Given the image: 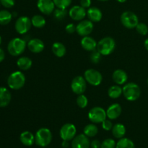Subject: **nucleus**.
Returning <instances> with one entry per match:
<instances>
[{
    "instance_id": "obj_24",
    "label": "nucleus",
    "mask_w": 148,
    "mask_h": 148,
    "mask_svg": "<svg viewBox=\"0 0 148 148\" xmlns=\"http://www.w3.org/2000/svg\"><path fill=\"white\" fill-rule=\"evenodd\" d=\"M33 64L32 60L27 56H22L17 61V65L22 70H28Z\"/></svg>"
},
{
    "instance_id": "obj_14",
    "label": "nucleus",
    "mask_w": 148,
    "mask_h": 148,
    "mask_svg": "<svg viewBox=\"0 0 148 148\" xmlns=\"http://www.w3.org/2000/svg\"><path fill=\"white\" fill-rule=\"evenodd\" d=\"M86 14V10L82 6L75 5L72 7L69 11V17L75 21H80L83 20Z\"/></svg>"
},
{
    "instance_id": "obj_46",
    "label": "nucleus",
    "mask_w": 148,
    "mask_h": 148,
    "mask_svg": "<svg viewBox=\"0 0 148 148\" xmlns=\"http://www.w3.org/2000/svg\"><path fill=\"white\" fill-rule=\"evenodd\" d=\"M98 1H108V0H98Z\"/></svg>"
},
{
    "instance_id": "obj_3",
    "label": "nucleus",
    "mask_w": 148,
    "mask_h": 148,
    "mask_svg": "<svg viewBox=\"0 0 148 148\" xmlns=\"http://www.w3.org/2000/svg\"><path fill=\"white\" fill-rule=\"evenodd\" d=\"M25 83V76L20 71L12 72L7 79V84L12 90H20Z\"/></svg>"
},
{
    "instance_id": "obj_7",
    "label": "nucleus",
    "mask_w": 148,
    "mask_h": 148,
    "mask_svg": "<svg viewBox=\"0 0 148 148\" xmlns=\"http://www.w3.org/2000/svg\"><path fill=\"white\" fill-rule=\"evenodd\" d=\"M106 118V111L101 107H94L88 112V119L94 124L102 123Z\"/></svg>"
},
{
    "instance_id": "obj_23",
    "label": "nucleus",
    "mask_w": 148,
    "mask_h": 148,
    "mask_svg": "<svg viewBox=\"0 0 148 148\" xmlns=\"http://www.w3.org/2000/svg\"><path fill=\"white\" fill-rule=\"evenodd\" d=\"M52 51L55 56L59 58H62L66 53V47L63 43L60 42H56L52 46Z\"/></svg>"
},
{
    "instance_id": "obj_47",
    "label": "nucleus",
    "mask_w": 148,
    "mask_h": 148,
    "mask_svg": "<svg viewBox=\"0 0 148 148\" xmlns=\"http://www.w3.org/2000/svg\"><path fill=\"white\" fill-rule=\"evenodd\" d=\"M1 36H0V44H1Z\"/></svg>"
},
{
    "instance_id": "obj_37",
    "label": "nucleus",
    "mask_w": 148,
    "mask_h": 148,
    "mask_svg": "<svg viewBox=\"0 0 148 148\" xmlns=\"http://www.w3.org/2000/svg\"><path fill=\"white\" fill-rule=\"evenodd\" d=\"M113 124L110 120L106 119L105 121H103L102 122V127L104 130L106 131H110V130H112L113 128Z\"/></svg>"
},
{
    "instance_id": "obj_18",
    "label": "nucleus",
    "mask_w": 148,
    "mask_h": 148,
    "mask_svg": "<svg viewBox=\"0 0 148 148\" xmlns=\"http://www.w3.org/2000/svg\"><path fill=\"white\" fill-rule=\"evenodd\" d=\"M112 79L116 85H122L127 82L128 79V75L125 71L122 69H116L113 73Z\"/></svg>"
},
{
    "instance_id": "obj_41",
    "label": "nucleus",
    "mask_w": 148,
    "mask_h": 148,
    "mask_svg": "<svg viewBox=\"0 0 148 148\" xmlns=\"http://www.w3.org/2000/svg\"><path fill=\"white\" fill-rule=\"evenodd\" d=\"M90 146L92 148H100L101 146V143L98 140H92L90 143Z\"/></svg>"
},
{
    "instance_id": "obj_2",
    "label": "nucleus",
    "mask_w": 148,
    "mask_h": 148,
    "mask_svg": "<svg viewBox=\"0 0 148 148\" xmlns=\"http://www.w3.org/2000/svg\"><path fill=\"white\" fill-rule=\"evenodd\" d=\"M123 95L129 101H135L141 95V90L138 85L134 82L127 83L123 87Z\"/></svg>"
},
{
    "instance_id": "obj_8",
    "label": "nucleus",
    "mask_w": 148,
    "mask_h": 148,
    "mask_svg": "<svg viewBox=\"0 0 148 148\" xmlns=\"http://www.w3.org/2000/svg\"><path fill=\"white\" fill-rule=\"evenodd\" d=\"M84 77L87 82L92 86H98L103 81V76L101 72L93 69H88L84 73Z\"/></svg>"
},
{
    "instance_id": "obj_45",
    "label": "nucleus",
    "mask_w": 148,
    "mask_h": 148,
    "mask_svg": "<svg viewBox=\"0 0 148 148\" xmlns=\"http://www.w3.org/2000/svg\"><path fill=\"white\" fill-rule=\"evenodd\" d=\"M117 1H119V3H124L127 0H116Z\"/></svg>"
},
{
    "instance_id": "obj_21",
    "label": "nucleus",
    "mask_w": 148,
    "mask_h": 148,
    "mask_svg": "<svg viewBox=\"0 0 148 148\" xmlns=\"http://www.w3.org/2000/svg\"><path fill=\"white\" fill-rule=\"evenodd\" d=\"M11 93L5 88L0 87V107H6L11 101Z\"/></svg>"
},
{
    "instance_id": "obj_1",
    "label": "nucleus",
    "mask_w": 148,
    "mask_h": 148,
    "mask_svg": "<svg viewBox=\"0 0 148 148\" xmlns=\"http://www.w3.org/2000/svg\"><path fill=\"white\" fill-rule=\"evenodd\" d=\"M26 46H27V43L24 39L14 38L12 39L8 43L7 50L12 56H17L21 55L25 51Z\"/></svg>"
},
{
    "instance_id": "obj_27",
    "label": "nucleus",
    "mask_w": 148,
    "mask_h": 148,
    "mask_svg": "<svg viewBox=\"0 0 148 148\" xmlns=\"http://www.w3.org/2000/svg\"><path fill=\"white\" fill-rule=\"evenodd\" d=\"M32 25L36 28H42L46 25V19L41 15L36 14L31 18Z\"/></svg>"
},
{
    "instance_id": "obj_4",
    "label": "nucleus",
    "mask_w": 148,
    "mask_h": 148,
    "mask_svg": "<svg viewBox=\"0 0 148 148\" xmlns=\"http://www.w3.org/2000/svg\"><path fill=\"white\" fill-rule=\"evenodd\" d=\"M116 48V42L111 37H106L101 39L97 45V50L103 56L112 53Z\"/></svg>"
},
{
    "instance_id": "obj_31",
    "label": "nucleus",
    "mask_w": 148,
    "mask_h": 148,
    "mask_svg": "<svg viewBox=\"0 0 148 148\" xmlns=\"http://www.w3.org/2000/svg\"><path fill=\"white\" fill-rule=\"evenodd\" d=\"M66 14H67L66 9L57 8L53 11V17L56 20H59V21H61L63 19H64Z\"/></svg>"
},
{
    "instance_id": "obj_15",
    "label": "nucleus",
    "mask_w": 148,
    "mask_h": 148,
    "mask_svg": "<svg viewBox=\"0 0 148 148\" xmlns=\"http://www.w3.org/2000/svg\"><path fill=\"white\" fill-rule=\"evenodd\" d=\"M90 143L85 134H81L75 137L72 143V148H89Z\"/></svg>"
},
{
    "instance_id": "obj_16",
    "label": "nucleus",
    "mask_w": 148,
    "mask_h": 148,
    "mask_svg": "<svg viewBox=\"0 0 148 148\" xmlns=\"http://www.w3.org/2000/svg\"><path fill=\"white\" fill-rule=\"evenodd\" d=\"M27 46L29 50L34 53H40L45 48L44 43L38 38L30 39L27 43Z\"/></svg>"
},
{
    "instance_id": "obj_36",
    "label": "nucleus",
    "mask_w": 148,
    "mask_h": 148,
    "mask_svg": "<svg viewBox=\"0 0 148 148\" xmlns=\"http://www.w3.org/2000/svg\"><path fill=\"white\" fill-rule=\"evenodd\" d=\"M116 143L113 139H106L101 143V148H116Z\"/></svg>"
},
{
    "instance_id": "obj_6",
    "label": "nucleus",
    "mask_w": 148,
    "mask_h": 148,
    "mask_svg": "<svg viewBox=\"0 0 148 148\" xmlns=\"http://www.w3.org/2000/svg\"><path fill=\"white\" fill-rule=\"evenodd\" d=\"M121 22L123 25L127 28L133 29L135 28L139 23V19L135 13L126 11L121 15Z\"/></svg>"
},
{
    "instance_id": "obj_25",
    "label": "nucleus",
    "mask_w": 148,
    "mask_h": 148,
    "mask_svg": "<svg viewBox=\"0 0 148 148\" xmlns=\"http://www.w3.org/2000/svg\"><path fill=\"white\" fill-rule=\"evenodd\" d=\"M111 130L114 137L117 139L123 138L126 134V128L122 124H116Z\"/></svg>"
},
{
    "instance_id": "obj_44",
    "label": "nucleus",
    "mask_w": 148,
    "mask_h": 148,
    "mask_svg": "<svg viewBox=\"0 0 148 148\" xmlns=\"http://www.w3.org/2000/svg\"><path fill=\"white\" fill-rule=\"evenodd\" d=\"M144 46H145V49L148 51V38H147L145 40Z\"/></svg>"
},
{
    "instance_id": "obj_33",
    "label": "nucleus",
    "mask_w": 148,
    "mask_h": 148,
    "mask_svg": "<svg viewBox=\"0 0 148 148\" xmlns=\"http://www.w3.org/2000/svg\"><path fill=\"white\" fill-rule=\"evenodd\" d=\"M77 104L79 108H85L88 104V100L87 97L84 95L83 94L79 95V96L77 98Z\"/></svg>"
},
{
    "instance_id": "obj_26",
    "label": "nucleus",
    "mask_w": 148,
    "mask_h": 148,
    "mask_svg": "<svg viewBox=\"0 0 148 148\" xmlns=\"http://www.w3.org/2000/svg\"><path fill=\"white\" fill-rule=\"evenodd\" d=\"M123 93V90L119 85H112L110 87L108 90V96L113 99H116L119 98Z\"/></svg>"
},
{
    "instance_id": "obj_38",
    "label": "nucleus",
    "mask_w": 148,
    "mask_h": 148,
    "mask_svg": "<svg viewBox=\"0 0 148 148\" xmlns=\"http://www.w3.org/2000/svg\"><path fill=\"white\" fill-rule=\"evenodd\" d=\"M0 3L6 8H12L14 5V0H0Z\"/></svg>"
},
{
    "instance_id": "obj_39",
    "label": "nucleus",
    "mask_w": 148,
    "mask_h": 148,
    "mask_svg": "<svg viewBox=\"0 0 148 148\" xmlns=\"http://www.w3.org/2000/svg\"><path fill=\"white\" fill-rule=\"evenodd\" d=\"M65 30L69 34H72L75 32H76V25L73 23H69L65 27Z\"/></svg>"
},
{
    "instance_id": "obj_34",
    "label": "nucleus",
    "mask_w": 148,
    "mask_h": 148,
    "mask_svg": "<svg viewBox=\"0 0 148 148\" xmlns=\"http://www.w3.org/2000/svg\"><path fill=\"white\" fill-rule=\"evenodd\" d=\"M136 30L142 36H146L148 33V27L146 24L143 23H139L136 26Z\"/></svg>"
},
{
    "instance_id": "obj_19",
    "label": "nucleus",
    "mask_w": 148,
    "mask_h": 148,
    "mask_svg": "<svg viewBox=\"0 0 148 148\" xmlns=\"http://www.w3.org/2000/svg\"><path fill=\"white\" fill-rule=\"evenodd\" d=\"M81 46L83 48V49L88 51H93L97 49V42L95 39L92 38L90 36H85L81 40Z\"/></svg>"
},
{
    "instance_id": "obj_11",
    "label": "nucleus",
    "mask_w": 148,
    "mask_h": 148,
    "mask_svg": "<svg viewBox=\"0 0 148 148\" xmlns=\"http://www.w3.org/2000/svg\"><path fill=\"white\" fill-rule=\"evenodd\" d=\"M87 88L86 80L82 76H77L72 79L71 83V89L72 92L77 95H81L85 92Z\"/></svg>"
},
{
    "instance_id": "obj_9",
    "label": "nucleus",
    "mask_w": 148,
    "mask_h": 148,
    "mask_svg": "<svg viewBox=\"0 0 148 148\" xmlns=\"http://www.w3.org/2000/svg\"><path fill=\"white\" fill-rule=\"evenodd\" d=\"M77 129L74 124L67 123L63 125L59 131L60 137L65 141H69L75 138L76 135Z\"/></svg>"
},
{
    "instance_id": "obj_10",
    "label": "nucleus",
    "mask_w": 148,
    "mask_h": 148,
    "mask_svg": "<svg viewBox=\"0 0 148 148\" xmlns=\"http://www.w3.org/2000/svg\"><path fill=\"white\" fill-rule=\"evenodd\" d=\"M32 23L31 20L29 17L23 16V17H19L15 22L14 27L15 30L19 33V34H25L27 33L31 28Z\"/></svg>"
},
{
    "instance_id": "obj_32",
    "label": "nucleus",
    "mask_w": 148,
    "mask_h": 148,
    "mask_svg": "<svg viewBox=\"0 0 148 148\" xmlns=\"http://www.w3.org/2000/svg\"><path fill=\"white\" fill-rule=\"evenodd\" d=\"M57 8L66 9L72 3V0H53Z\"/></svg>"
},
{
    "instance_id": "obj_17",
    "label": "nucleus",
    "mask_w": 148,
    "mask_h": 148,
    "mask_svg": "<svg viewBox=\"0 0 148 148\" xmlns=\"http://www.w3.org/2000/svg\"><path fill=\"white\" fill-rule=\"evenodd\" d=\"M121 111H122V109H121V105L119 103L112 104L108 107L106 111L107 118L110 120L116 119L121 114Z\"/></svg>"
},
{
    "instance_id": "obj_49",
    "label": "nucleus",
    "mask_w": 148,
    "mask_h": 148,
    "mask_svg": "<svg viewBox=\"0 0 148 148\" xmlns=\"http://www.w3.org/2000/svg\"><path fill=\"white\" fill-rule=\"evenodd\" d=\"M0 4H1V3H0Z\"/></svg>"
},
{
    "instance_id": "obj_40",
    "label": "nucleus",
    "mask_w": 148,
    "mask_h": 148,
    "mask_svg": "<svg viewBox=\"0 0 148 148\" xmlns=\"http://www.w3.org/2000/svg\"><path fill=\"white\" fill-rule=\"evenodd\" d=\"M91 5V0H80V6L85 9L90 8Z\"/></svg>"
},
{
    "instance_id": "obj_20",
    "label": "nucleus",
    "mask_w": 148,
    "mask_h": 148,
    "mask_svg": "<svg viewBox=\"0 0 148 148\" xmlns=\"http://www.w3.org/2000/svg\"><path fill=\"white\" fill-rule=\"evenodd\" d=\"M87 16L90 21L92 23H98L101 20L103 17L102 12L98 7H90L87 11Z\"/></svg>"
},
{
    "instance_id": "obj_30",
    "label": "nucleus",
    "mask_w": 148,
    "mask_h": 148,
    "mask_svg": "<svg viewBox=\"0 0 148 148\" xmlns=\"http://www.w3.org/2000/svg\"><path fill=\"white\" fill-rule=\"evenodd\" d=\"M116 148H135L134 143L128 138H121L116 143Z\"/></svg>"
},
{
    "instance_id": "obj_35",
    "label": "nucleus",
    "mask_w": 148,
    "mask_h": 148,
    "mask_svg": "<svg viewBox=\"0 0 148 148\" xmlns=\"http://www.w3.org/2000/svg\"><path fill=\"white\" fill-rule=\"evenodd\" d=\"M101 56H102V54L96 49V50L92 51L90 59L93 64H98L101 60Z\"/></svg>"
},
{
    "instance_id": "obj_12",
    "label": "nucleus",
    "mask_w": 148,
    "mask_h": 148,
    "mask_svg": "<svg viewBox=\"0 0 148 148\" xmlns=\"http://www.w3.org/2000/svg\"><path fill=\"white\" fill-rule=\"evenodd\" d=\"M93 30V23L90 20H82L76 26V32L80 36H88Z\"/></svg>"
},
{
    "instance_id": "obj_13",
    "label": "nucleus",
    "mask_w": 148,
    "mask_h": 148,
    "mask_svg": "<svg viewBox=\"0 0 148 148\" xmlns=\"http://www.w3.org/2000/svg\"><path fill=\"white\" fill-rule=\"evenodd\" d=\"M37 7L40 12L46 15H49L53 12L56 6L53 0H38Z\"/></svg>"
},
{
    "instance_id": "obj_42",
    "label": "nucleus",
    "mask_w": 148,
    "mask_h": 148,
    "mask_svg": "<svg viewBox=\"0 0 148 148\" xmlns=\"http://www.w3.org/2000/svg\"><path fill=\"white\" fill-rule=\"evenodd\" d=\"M4 58H5V53H4V51L0 48V62H2Z\"/></svg>"
},
{
    "instance_id": "obj_29",
    "label": "nucleus",
    "mask_w": 148,
    "mask_h": 148,
    "mask_svg": "<svg viewBox=\"0 0 148 148\" xmlns=\"http://www.w3.org/2000/svg\"><path fill=\"white\" fill-rule=\"evenodd\" d=\"M98 129L93 124H90L84 128V134L88 137H93L98 134Z\"/></svg>"
},
{
    "instance_id": "obj_28",
    "label": "nucleus",
    "mask_w": 148,
    "mask_h": 148,
    "mask_svg": "<svg viewBox=\"0 0 148 148\" xmlns=\"http://www.w3.org/2000/svg\"><path fill=\"white\" fill-rule=\"evenodd\" d=\"M12 18V14L9 11L3 10L0 11V25H5L9 24Z\"/></svg>"
},
{
    "instance_id": "obj_48",
    "label": "nucleus",
    "mask_w": 148,
    "mask_h": 148,
    "mask_svg": "<svg viewBox=\"0 0 148 148\" xmlns=\"http://www.w3.org/2000/svg\"><path fill=\"white\" fill-rule=\"evenodd\" d=\"M147 85H148V78H147Z\"/></svg>"
},
{
    "instance_id": "obj_43",
    "label": "nucleus",
    "mask_w": 148,
    "mask_h": 148,
    "mask_svg": "<svg viewBox=\"0 0 148 148\" xmlns=\"http://www.w3.org/2000/svg\"><path fill=\"white\" fill-rule=\"evenodd\" d=\"M69 141H65V140H63V143H62V147L64 148H67L68 146H69Z\"/></svg>"
},
{
    "instance_id": "obj_22",
    "label": "nucleus",
    "mask_w": 148,
    "mask_h": 148,
    "mask_svg": "<svg viewBox=\"0 0 148 148\" xmlns=\"http://www.w3.org/2000/svg\"><path fill=\"white\" fill-rule=\"evenodd\" d=\"M20 140L24 145L31 146L35 142V137L30 132L25 131L21 133L20 136Z\"/></svg>"
},
{
    "instance_id": "obj_5",
    "label": "nucleus",
    "mask_w": 148,
    "mask_h": 148,
    "mask_svg": "<svg viewBox=\"0 0 148 148\" xmlns=\"http://www.w3.org/2000/svg\"><path fill=\"white\" fill-rule=\"evenodd\" d=\"M52 140V134L47 128H40L35 135V143L40 147H46Z\"/></svg>"
}]
</instances>
